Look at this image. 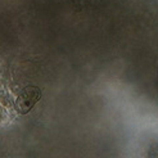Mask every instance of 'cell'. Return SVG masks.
I'll list each match as a JSON object with an SVG mask.
<instances>
[{"label": "cell", "mask_w": 158, "mask_h": 158, "mask_svg": "<svg viewBox=\"0 0 158 158\" xmlns=\"http://www.w3.org/2000/svg\"><path fill=\"white\" fill-rule=\"evenodd\" d=\"M41 90L37 86L30 85L25 86L17 95V99L14 102V109L19 114H27L32 110L36 103L41 99Z\"/></svg>", "instance_id": "6da1fadb"}]
</instances>
